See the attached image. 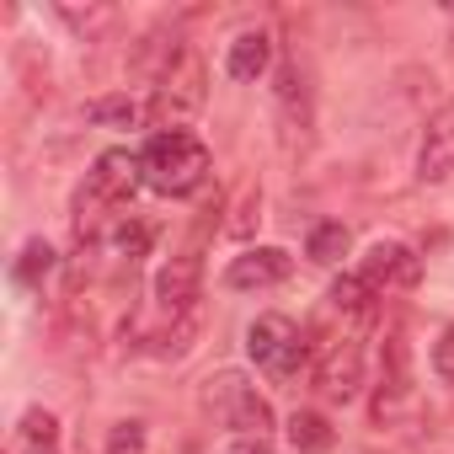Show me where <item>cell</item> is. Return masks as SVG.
Returning a JSON list of instances; mask_svg holds the SVG:
<instances>
[{"label": "cell", "instance_id": "obj_24", "mask_svg": "<svg viewBox=\"0 0 454 454\" xmlns=\"http://www.w3.org/2000/svg\"><path fill=\"white\" fill-rule=\"evenodd\" d=\"M231 454H278V449H273L268 438H236V443H231Z\"/></svg>", "mask_w": 454, "mask_h": 454}, {"label": "cell", "instance_id": "obj_19", "mask_svg": "<svg viewBox=\"0 0 454 454\" xmlns=\"http://www.w3.org/2000/svg\"><path fill=\"white\" fill-rule=\"evenodd\" d=\"M22 438L38 443V449H54V438H59V417L43 411V406H27V411H22Z\"/></svg>", "mask_w": 454, "mask_h": 454}, {"label": "cell", "instance_id": "obj_12", "mask_svg": "<svg viewBox=\"0 0 454 454\" xmlns=\"http://www.w3.org/2000/svg\"><path fill=\"white\" fill-rule=\"evenodd\" d=\"M268 65H273V38L268 33H241L236 43H231V54H224V70H231V81H262L268 75Z\"/></svg>", "mask_w": 454, "mask_h": 454}, {"label": "cell", "instance_id": "obj_20", "mask_svg": "<svg viewBox=\"0 0 454 454\" xmlns=\"http://www.w3.org/2000/svg\"><path fill=\"white\" fill-rule=\"evenodd\" d=\"M59 17L81 33V38H91V33H102V27H113V6H59Z\"/></svg>", "mask_w": 454, "mask_h": 454}, {"label": "cell", "instance_id": "obj_23", "mask_svg": "<svg viewBox=\"0 0 454 454\" xmlns=\"http://www.w3.org/2000/svg\"><path fill=\"white\" fill-rule=\"evenodd\" d=\"M433 374H438L443 385H454V326H443L438 342H433Z\"/></svg>", "mask_w": 454, "mask_h": 454}, {"label": "cell", "instance_id": "obj_25", "mask_svg": "<svg viewBox=\"0 0 454 454\" xmlns=\"http://www.w3.org/2000/svg\"><path fill=\"white\" fill-rule=\"evenodd\" d=\"M38 454H54V449H38Z\"/></svg>", "mask_w": 454, "mask_h": 454}, {"label": "cell", "instance_id": "obj_18", "mask_svg": "<svg viewBox=\"0 0 454 454\" xmlns=\"http://www.w3.org/2000/svg\"><path fill=\"white\" fill-rule=\"evenodd\" d=\"M257 219H262V192H257V187H241V198H236V219L224 224V231H231L236 241H252Z\"/></svg>", "mask_w": 454, "mask_h": 454}, {"label": "cell", "instance_id": "obj_13", "mask_svg": "<svg viewBox=\"0 0 454 454\" xmlns=\"http://www.w3.org/2000/svg\"><path fill=\"white\" fill-rule=\"evenodd\" d=\"M289 443H294V454H326L337 443V433L321 411H294L289 417Z\"/></svg>", "mask_w": 454, "mask_h": 454}, {"label": "cell", "instance_id": "obj_8", "mask_svg": "<svg viewBox=\"0 0 454 454\" xmlns=\"http://www.w3.org/2000/svg\"><path fill=\"white\" fill-rule=\"evenodd\" d=\"M310 380H316V390H321L326 401H353L358 385H364V353H358V342H332V348L316 358Z\"/></svg>", "mask_w": 454, "mask_h": 454}, {"label": "cell", "instance_id": "obj_15", "mask_svg": "<svg viewBox=\"0 0 454 454\" xmlns=\"http://www.w3.org/2000/svg\"><path fill=\"white\" fill-rule=\"evenodd\" d=\"M86 123H97V129H134L139 123V102L134 97H97V102H86Z\"/></svg>", "mask_w": 454, "mask_h": 454}, {"label": "cell", "instance_id": "obj_17", "mask_svg": "<svg viewBox=\"0 0 454 454\" xmlns=\"http://www.w3.org/2000/svg\"><path fill=\"white\" fill-rule=\"evenodd\" d=\"M332 310H342V316H369V300H374V289L358 278V273H348V278H337L332 284Z\"/></svg>", "mask_w": 454, "mask_h": 454}, {"label": "cell", "instance_id": "obj_14", "mask_svg": "<svg viewBox=\"0 0 454 454\" xmlns=\"http://www.w3.org/2000/svg\"><path fill=\"white\" fill-rule=\"evenodd\" d=\"M310 262H321V268H337L348 252H353V231H348V224H337V219H326V224H316V231H310Z\"/></svg>", "mask_w": 454, "mask_h": 454}, {"label": "cell", "instance_id": "obj_21", "mask_svg": "<svg viewBox=\"0 0 454 454\" xmlns=\"http://www.w3.org/2000/svg\"><path fill=\"white\" fill-rule=\"evenodd\" d=\"M150 449V433H145V422H118L113 433H107V454H145Z\"/></svg>", "mask_w": 454, "mask_h": 454}, {"label": "cell", "instance_id": "obj_4", "mask_svg": "<svg viewBox=\"0 0 454 454\" xmlns=\"http://www.w3.org/2000/svg\"><path fill=\"white\" fill-rule=\"evenodd\" d=\"M247 353H252L268 374L294 380V374L305 369V358H310V342L294 332L289 316H257V321L247 326Z\"/></svg>", "mask_w": 454, "mask_h": 454}, {"label": "cell", "instance_id": "obj_22", "mask_svg": "<svg viewBox=\"0 0 454 454\" xmlns=\"http://www.w3.org/2000/svg\"><path fill=\"white\" fill-rule=\"evenodd\" d=\"M113 247H118V252L134 262V257H145V252H150V231L129 219V224H118V231H113Z\"/></svg>", "mask_w": 454, "mask_h": 454}, {"label": "cell", "instance_id": "obj_16", "mask_svg": "<svg viewBox=\"0 0 454 454\" xmlns=\"http://www.w3.org/2000/svg\"><path fill=\"white\" fill-rule=\"evenodd\" d=\"M49 268H54V247H49L43 236H33V241L22 247V257H17V268H12V278L33 289V284H38V278H43Z\"/></svg>", "mask_w": 454, "mask_h": 454}, {"label": "cell", "instance_id": "obj_5", "mask_svg": "<svg viewBox=\"0 0 454 454\" xmlns=\"http://www.w3.org/2000/svg\"><path fill=\"white\" fill-rule=\"evenodd\" d=\"M203 97H208V65H203L198 49H182L176 65L166 70V81L155 86V107L150 113L160 123H182V118H192L203 107Z\"/></svg>", "mask_w": 454, "mask_h": 454}, {"label": "cell", "instance_id": "obj_7", "mask_svg": "<svg viewBox=\"0 0 454 454\" xmlns=\"http://www.w3.org/2000/svg\"><path fill=\"white\" fill-rule=\"evenodd\" d=\"M358 278H364L374 294H380V289H417V278H422V257L406 252L401 241H374L369 257H364V268H358Z\"/></svg>", "mask_w": 454, "mask_h": 454}, {"label": "cell", "instance_id": "obj_2", "mask_svg": "<svg viewBox=\"0 0 454 454\" xmlns=\"http://www.w3.org/2000/svg\"><path fill=\"white\" fill-rule=\"evenodd\" d=\"M203 406H208L224 427H236L241 438H268V427H273L268 395H257V385H252L241 369L208 374V380H203Z\"/></svg>", "mask_w": 454, "mask_h": 454}, {"label": "cell", "instance_id": "obj_3", "mask_svg": "<svg viewBox=\"0 0 454 454\" xmlns=\"http://www.w3.org/2000/svg\"><path fill=\"white\" fill-rule=\"evenodd\" d=\"M278 139L289 155H305L310 150V134H316V97H310V75L300 70V59H284L278 65Z\"/></svg>", "mask_w": 454, "mask_h": 454}, {"label": "cell", "instance_id": "obj_6", "mask_svg": "<svg viewBox=\"0 0 454 454\" xmlns=\"http://www.w3.org/2000/svg\"><path fill=\"white\" fill-rule=\"evenodd\" d=\"M139 182H145L139 155H129V150H102V155L91 160V171H86V187H81L75 208L86 214V208L123 203V198H134V187H139Z\"/></svg>", "mask_w": 454, "mask_h": 454}, {"label": "cell", "instance_id": "obj_1", "mask_svg": "<svg viewBox=\"0 0 454 454\" xmlns=\"http://www.w3.org/2000/svg\"><path fill=\"white\" fill-rule=\"evenodd\" d=\"M139 166H145V182L155 192L182 198V192L203 187V176H208V145L198 134H187V129H166V134H155L145 145Z\"/></svg>", "mask_w": 454, "mask_h": 454}, {"label": "cell", "instance_id": "obj_9", "mask_svg": "<svg viewBox=\"0 0 454 454\" xmlns=\"http://www.w3.org/2000/svg\"><path fill=\"white\" fill-rule=\"evenodd\" d=\"M449 171H454V102L427 118L422 145H417V182H422V187L449 182Z\"/></svg>", "mask_w": 454, "mask_h": 454}, {"label": "cell", "instance_id": "obj_11", "mask_svg": "<svg viewBox=\"0 0 454 454\" xmlns=\"http://www.w3.org/2000/svg\"><path fill=\"white\" fill-rule=\"evenodd\" d=\"M289 252L284 247H257V252H247V257H236L231 268H224V284L231 289H273V284H284L289 278Z\"/></svg>", "mask_w": 454, "mask_h": 454}, {"label": "cell", "instance_id": "obj_10", "mask_svg": "<svg viewBox=\"0 0 454 454\" xmlns=\"http://www.w3.org/2000/svg\"><path fill=\"white\" fill-rule=\"evenodd\" d=\"M198 289H203V257H198V252H182V257H171V262L155 273V300H160V310H171V316H187L192 300H198Z\"/></svg>", "mask_w": 454, "mask_h": 454}]
</instances>
